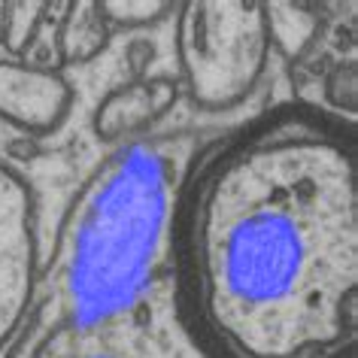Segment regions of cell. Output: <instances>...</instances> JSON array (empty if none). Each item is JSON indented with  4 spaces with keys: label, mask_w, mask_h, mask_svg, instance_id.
Segmentation results:
<instances>
[{
    "label": "cell",
    "mask_w": 358,
    "mask_h": 358,
    "mask_svg": "<svg viewBox=\"0 0 358 358\" xmlns=\"http://www.w3.org/2000/svg\"><path fill=\"white\" fill-rule=\"evenodd\" d=\"M185 307L222 358H340L358 319V192L337 131L282 115L192 170Z\"/></svg>",
    "instance_id": "1"
},
{
    "label": "cell",
    "mask_w": 358,
    "mask_h": 358,
    "mask_svg": "<svg viewBox=\"0 0 358 358\" xmlns=\"http://www.w3.org/2000/svg\"><path fill=\"white\" fill-rule=\"evenodd\" d=\"M201 134L134 131L70 198L10 358H222L179 280V210Z\"/></svg>",
    "instance_id": "2"
}]
</instances>
